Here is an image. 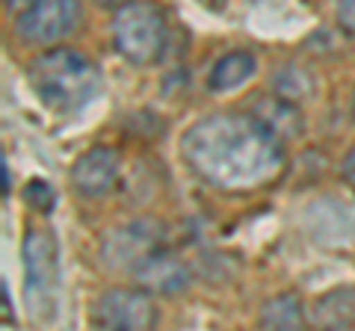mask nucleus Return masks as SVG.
<instances>
[{"label":"nucleus","instance_id":"f257e3e1","mask_svg":"<svg viewBox=\"0 0 355 331\" xmlns=\"http://www.w3.org/2000/svg\"><path fill=\"white\" fill-rule=\"evenodd\" d=\"M187 166L222 193H258L282 178L284 145L249 113H207L181 136Z\"/></svg>","mask_w":355,"mask_h":331},{"label":"nucleus","instance_id":"f03ea898","mask_svg":"<svg viewBox=\"0 0 355 331\" xmlns=\"http://www.w3.org/2000/svg\"><path fill=\"white\" fill-rule=\"evenodd\" d=\"M27 74L42 104L51 107L53 113H74V109L86 107L101 86L98 65L86 53L62 45L42 51L27 65Z\"/></svg>","mask_w":355,"mask_h":331},{"label":"nucleus","instance_id":"7ed1b4c3","mask_svg":"<svg viewBox=\"0 0 355 331\" xmlns=\"http://www.w3.org/2000/svg\"><path fill=\"white\" fill-rule=\"evenodd\" d=\"M113 45L130 65H154L169 45L166 12L154 3H125L113 15Z\"/></svg>","mask_w":355,"mask_h":331},{"label":"nucleus","instance_id":"20e7f679","mask_svg":"<svg viewBox=\"0 0 355 331\" xmlns=\"http://www.w3.org/2000/svg\"><path fill=\"white\" fill-rule=\"evenodd\" d=\"M21 260H24V296L33 319L51 323L57 316L60 302V251L48 231L27 228L21 242Z\"/></svg>","mask_w":355,"mask_h":331},{"label":"nucleus","instance_id":"39448f33","mask_svg":"<svg viewBox=\"0 0 355 331\" xmlns=\"http://www.w3.org/2000/svg\"><path fill=\"white\" fill-rule=\"evenodd\" d=\"M166 246V225L154 216H139L133 222L113 228L101 240V260L107 269L116 272H137L142 260Z\"/></svg>","mask_w":355,"mask_h":331},{"label":"nucleus","instance_id":"423d86ee","mask_svg":"<svg viewBox=\"0 0 355 331\" xmlns=\"http://www.w3.org/2000/svg\"><path fill=\"white\" fill-rule=\"evenodd\" d=\"M83 6L74 0H42V3H30L21 9L15 18V33L24 45L33 48H60L62 39L80 27Z\"/></svg>","mask_w":355,"mask_h":331},{"label":"nucleus","instance_id":"0eeeda50","mask_svg":"<svg viewBox=\"0 0 355 331\" xmlns=\"http://www.w3.org/2000/svg\"><path fill=\"white\" fill-rule=\"evenodd\" d=\"M92 319L101 331H151L157 323V307L142 287H113L98 296Z\"/></svg>","mask_w":355,"mask_h":331},{"label":"nucleus","instance_id":"6e6552de","mask_svg":"<svg viewBox=\"0 0 355 331\" xmlns=\"http://www.w3.org/2000/svg\"><path fill=\"white\" fill-rule=\"evenodd\" d=\"M121 178V154L110 145H95L74 160L71 184L86 198H107Z\"/></svg>","mask_w":355,"mask_h":331},{"label":"nucleus","instance_id":"1a4fd4ad","mask_svg":"<svg viewBox=\"0 0 355 331\" xmlns=\"http://www.w3.org/2000/svg\"><path fill=\"white\" fill-rule=\"evenodd\" d=\"M133 278H137V287H142L146 293L175 296V293H184L193 284V269L181 255H175L169 246H163L148 260L139 263Z\"/></svg>","mask_w":355,"mask_h":331},{"label":"nucleus","instance_id":"9d476101","mask_svg":"<svg viewBox=\"0 0 355 331\" xmlns=\"http://www.w3.org/2000/svg\"><path fill=\"white\" fill-rule=\"evenodd\" d=\"M246 113L254 121H261V125L270 130V134L279 139L282 145L305 134L302 109H299L296 104L282 101L279 95H254V101H252V107L246 109Z\"/></svg>","mask_w":355,"mask_h":331},{"label":"nucleus","instance_id":"9b49d317","mask_svg":"<svg viewBox=\"0 0 355 331\" xmlns=\"http://www.w3.org/2000/svg\"><path fill=\"white\" fill-rule=\"evenodd\" d=\"M254 69H258V60H254L252 51H231L214 62V69L207 74V89L210 92H234L254 74Z\"/></svg>","mask_w":355,"mask_h":331},{"label":"nucleus","instance_id":"f8f14e48","mask_svg":"<svg viewBox=\"0 0 355 331\" xmlns=\"http://www.w3.org/2000/svg\"><path fill=\"white\" fill-rule=\"evenodd\" d=\"M261 331H308V316L296 293L272 296L261 307Z\"/></svg>","mask_w":355,"mask_h":331},{"label":"nucleus","instance_id":"ddd939ff","mask_svg":"<svg viewBox=\"0 0 355 331\" xmlns=\"http://www.w3.org/2000/svg\"><path fill=\"white\" fill-rule=\"evenodd\" d=\"M314 89H317L314 74L299 62H284L272 77V95H279L282 101L296 104V107L308 101V98L314 95Z\"/></svg>","mask_w":355,"mask_h":331},{"label":"nucleus","instance_id":"4468645a","mask_svg":"<svg viewBox=\"0 0 355 331\" xmlns=\"http://www.w3.org/2000/svg\"><path fill=\"white\" fill-rule=\"evenodd\" d=\"M314 319L323 328L355 325V287H338L326 293L314 307Z\"/></svg>","mask_w":355,"mask_h":331},{"label":"nucleus","instance_id":"2eb2a0df","mask_svg":"<svg viewBox=\"0 0 355 331\" xmlns=\"http://www.w3.org/2000/svg\"><path fill=\"white\" fill-rule=\"evenodd\" d=\"M24 202L36 213H51L53 204H57V193H53V186L48 181H30L24 186Z\"/></svg>","mask_w":355,"mask_h":331},{"label":"nucleus","instance_id":"dca6fc26","mask_svg":"<svg viewBox=\"0 0 355 331\" xmlns=\"http://www.w3.org/2000/svg\"><path fill=\"white\" fill-rule=\"evenodd\" d=\"M338 27L347 36H355V0H347V3L338 6Z\"/></svg>","mask_w":355,"mask_h":331},{"label":"nucleus","instance_id":"f3484780","mask_svg":"<svg viewBox=\"0 0 355 331\" xmlns=\"http://www.w3.org/2000/svg\"><path fill=\"white\" fill-rule=\"evenodd\" d=\"M340 169H343V178H347L349 184H355V145L349 148L347 157H343V166H340Z\"/></svg>","mask_w":355,"mask_h":331},{"label":"nucleus","instance_id":"a211bd4d","mask_svg":"<svg viewBox=\"0 0 355 331\" xmlns=\"http://www.w3.org/2000/svg\"><path fill=\"white\" fill-rule=\"evenodd\" d=\"M0 175H3V195H9L12 193V186H9V163H6V157L0 160Z\"/></svg>","mask_w":355,"mask_h":331},{"label":"nucleus","instance_id":"6ab92c4d","mask_svg":"<svg viewBox=\"0 0 355 331\" xmlns=\"http://www.w3.org/2000/svg\"><path fill=\"white\" fill-rule=\"evenodd\" d=\"M326 331H355V325H335V328H326Z\"/></svg>","mask_w":355,"mask_h":331},{"label":"nucleus","instance_id":"aec40b11","mask_svg":"<svg viewBox=\"0 0 355 331\" xmlns=\"http://www.w3.org/2000/svg\"><path fill=\"white\" fill-rule=\"evenodd\" d=\"M352 121H355V92H352Z\"/></svg>","mask_w":355,"mask_h":331}]
</instances>
